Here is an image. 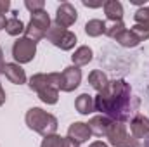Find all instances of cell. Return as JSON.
I'll use <instances>...</instances> for the list:
<instances>
[{
  "label": "cell",
  "mask_w": 149,
  "mask_h": 147,
  "mask_svg": "<svg viewBox=\"0 0 149 147\" xmlns=\"http://www.w3.org/2000/svg\"><path fill=\"white\" fill-rule=\"evenodd\" d=\"M135 24H142V26H149V7H141L135 10L134 14Z\"/></svg>",
  "instance_id": "cell-23"
},
{
  "label": "cell",
  "mask_w": 149,
  "mask_h": 147,
  "mask_svg": "<svg viewBox=\"0 0 149 147\" xmlns=\"http://www.w3.org/2000/svg\"><path fill=\"white\" fill-rule=\"evenodd\" d=\"M5 99H7V95H5V90L2 88V83H0V106H3Z\"/></svg>",
  "instance_id": "cell-29"
},
{
  "label": "cell",
  "mask_w": 149,
  "mask_h": 147,
  "mask_svg": "<svg viewBox=\"0 0 149 147\" xmlns=\"http://www.w3.org/2000/svg\"><path fill=\"white\" fill-rule=\"evenodd\" d=\"M63 142H64V137L54 133V135H47V137H43V140H42L40 147H63Z\"/></svg>",
  "instance_id": "cell-22"
},
{
  "label": "cell",
  "mask_w": 149,
  "mask_h": 147,
  "mask_svg": "<svg viewBox=\"0 0 149 147\" xmlns=\"http://www.w3.org/2000/svg\"><path fill=\"white\" fill-rule=\"evenodd\" d=\"M142 147H149V135L144 139V146H142Z\"/></svg>",
  "instance_id": "cell-33"
},
{
  "label": "cell",
  "mask_w": 149,
  "mask_h": 147,
  "mask_svg": "<svg viewBox=\"0 0 149 147\" xmlns=\"http://www.w3.org/2000/svg\"><path fill=\"white\" fill-rule=\"evenodd\" d=\"M3 68H5V62H3V52L0 49V74L3 73Z\"/></svg>",
  "instance_id": "cell-31"
},
{
  "label": "cell",
  "mask_w": 149,
  "mask_h": 147,
  "mask_svg": "<svg viewBox=\"0 0 149 147\" xmlns=\"http://www.w3.org/2000/svg\"><path fill=\"white\" fill-rule=\"evenodd\" d=\"M108 142L113 147H141L139 140L134 139L128 130H127V125L125 123H120V121H113L111 128L106 135Z\"/></svg>",
  "instance_id": "cell-4"
},
{
  "label": "cell",
  "mask_w": 149,
  "mask_h": 147,
  "mask_svg": "<svg viewBox=\"0 0 149 147\" xmlns=\"http://www.w3.org/2000/svg\"><path fill=\"white\" fill-rule=\"evenodd\" d=\"M130 132L134 139H146L149 135V118H146L144 114L137 112L132 119H130Z\"/></svg>",
  "instance_id": "cell-10"
},
{
  "label": "cell",
  "mask_w": 149,
  "mask_h": 147,
  "mask_svg": "<svg viewBox=\"0 0 149 147\" xmlns=\"http://www.w3.org/2000/svg\"><path fill=\"white\" fill-rule=\"evenodd\" d=\"M76 19H78L76 9L71 3L64 2V3H61L57 7V10H56V21L54 23L59 24V26H63V28H70V26H73L74 23H76Z\"/></svg>",
  "instance_id": "cell-9"
},
{
  "label": "cell",
  "mask_w": 149,
  "mask_h": 147,
  "mask_svg": "<svg viewBox=\"0 0 149 147\" xmlns=\"http://www.w3.org/2000/svg\"><path fill=\"white\" fill-rule=\"evenodd\" d=\"M68 137H70L71 140H74V142H78V144H83V142H87V140L92 137V132H90V128H88L87 123L76 121L73 125H70V128H68Z\"/></svg>",
  "instance_id": "cell-12"
},
{
  "label": "cell",
  "mask_w": 149,
  "mask_h": 147,
  "mask_svg": "<svg viewBox=\"0 0 149 147\" xmlns=\"http://www.w3.org/2000/svg\"><path fill=\"white\" fill-rule=\"evenodd\" d=\"M85 33L94 38L106 35V21H102V19H90L85 24Z\"/></svg>",
  "instance_id": "cell-19"
},
{
  "label": "cell",
  "mask_w": 149,
  "mask_h": 147,
  "mask_svg": "<svg viewBox=\"0 0 149 147\" xmlns=\"http://www.w3.org/2000/svg\"><path fill=\"white\" fill-rule=\"evenodd\" d=\"M50 24L52 23H50V17H49L45 9L38 10V12H31V19H30V23L24 28V37L33 40L37 43L42 38L47 37V31H49Z\"/></svg>",
  "instance_id": "cell-3"
},
{
  "label": "cell",
  "mask_w": 149,
  "mask_h": 147,
  "mask_svg": "<svg viewBox=\"0 0 149 147\" xmlns=\"http://www.w3.org/2000/svg\"><path fill=\"white\" fill-rule=\"evenodd\" d=\"M88 83H90V87H92L97 94H101V92H104V90L108 88L109 80H108L106 73H102L101 69H94L92 73L88 74Z\"/></svg>",
  "instance_id": "cell-15"
},
{
  "label": "cell",
  "mask_w": 149,
  "mask_h": 147,
  "mask_svg": "<svg viewBox=\"0 0 149 147\" xmlns=\"http://www.w3.org/2000/svg\"><path fill=\"white\" fill-rule=\"evenodd\" d=\"M24 121H26V126L33 132L40 133L42 137H47V135H54L57 132V118L47 111L40 109V107H31V109L26 111V116H24Z\"/></svg>",
  "instance_id": "cell-2"
},
{
  "label": "cell",
  "mask_w": 149,
  "mask_h": 147,
  "mask_svg": "<svg viewBox=\"0 0 149 147\" xmlns=\"http://www.w3.org/2000/svg\"><path fill=\"white\" fill-rule=\"evenodd\" d=\"M3 74H5V78H7L10 83H14V85H23V83H26V73H24V69L21 68V64H17V62H7L5 68H3Z\"/></svg>",
  "instance_id": "cell-13"
},
{
  "label": "cell",
  "mask_w": 149,
  "mask_h": 147,
  "mask_svg": "<svg viewBox=\"0 0 149 147\" xmlns=\"http://www.w3.org/2000/svg\"><path fill=\"white\" fill-rule=\"evenodd\" d=\"M139 42H144V40H148L149 38V26H142V24H135V26H132V30H130Z\"/></svg>",
  "instance_id": "cell-25"
},
{
  "label": "cell",
  "mask_w": 149,
  "mask_h": 147,
  "mask_svg": "<svg viewBox=\"0 0 149 147\" xmlns=\"http://www.w3.org/2000/svg\"><path fill=\"white\" fill-rule=\"evenodd\" d=\"M95 111L108 116L113 121L127 123L130 121L141 106L139 97L132 95V87L125 80H113L108 88L94 97Z\"/></svg>",
  "instance_id": "cell-1"
},
{
  "label": "cell",
  "mask_w": 149,
  "mask_h": 147,
  "mask_svg": "<svg viewBox=\"0 0 149 147\" xmlns=\"http://www.w3.org/2000/svg\"><path fill=\"white\" fill-rule=\"evenodd\" d=\"M111 123H113V119H109L104 114H99V116H94L87 125H88L92 135H95V137H106L108 132H109V128H111Z\"/></svg>",
  "instance_id": "cell-11"
},
{
  "label": "cell",
  "mask_w": 149,
  "mask_h": 147,
  "mask_svg": "<svg viewBox=\"0 0 149 147\" xmlns=\"http://www.w3.org/2000/svg\"><path fill=\"white\" fill-rule=\"evenodd\" d=\"M24 7H26L30 12H38V10H43L45 2H43V0H26V2H24Z\"/></svg>",
  "instance_id": "cell-26"
},
{
  "label": "cell",
  "mask_w": 149,
  "mask_h": 147,
  "mask_svg": "<svg viewBox=\"0 0 149 147\" xmlns=\"http://www.w3.org/2000/svg\"><path fill=\"white\" fill-rule=\"evenodd\" d=\"M5 23H7V19H5V16H3V14H0V30H2V28L5 30Z\"/></svg>",
  "instance_id": "cell-32"
},
{
  "label": "cell",
  "mask_w": 149,
  "mask_h": 147,
  "mask_svg": "<svg viewBox=\"0 0 149 147\" xmlns=\"http://www.w3.org/2000/svg\"><path fill=\"white\" fill-rule=\"evenodd\" d=\"M92 57H94L92 49L87 47V45H81V47H78L74 50V54L71 55V61H73V66L80 68V66H87L92 61Z\"/></svg>",
  "instance_id": "cell-16"
},
{
  "label": "cell",
  "mask_w": 149,
  "mask_h": 147,
  "mask_svg": "<svg viewBox=\"0 0 149 147\" xmlns=\"http://www.w3.org/2000/svg\"><path fill=\"white\" fill-rule=\"evenodd\" d=\"M63 147H80V144H78V142H74V140H71L70 137H64Z\"/></svg>",
  "instance_id": "cell-28"
},
{
  "label": "cell",
  "mask_w": 149,
  "mask_h": 147,
  "mask_svg": "<svg viewBox=\"0 0 149 147\" xmlns=\"http://www.w3.org/2000/svg\"><path fill=\"white\" fill-rule=\"evenodd\" d=\"M59 83H61V73H37L28 81L30 88L37 94L47 87H59Z\"/></svg>",
  "instance_id": "cell-7"
},
{
  "label": "cell",
  "mask_w": 149,
  "mask_h": 147,
  "mask_svg": "<svg viewBox=\"0 0 149 147\" xmlns=\"http://www.w3.org/2000/svg\"><path fill=\"white\" fill-rule=\"evenodd\" d=\"M10 9V2L9 0H0V14L5 16V12Z\"/></svg>",
  "instance_id": "cell-27"
},
{
  "label": "cell",
  "mask_w": 149,
  "mask_h": 147,
  "mask_svg": "<svg viewBox=\"0 0 149 147\" xmlns=\"http://www.w3.org/2000/svg\"><path fill=\"white\" fill-rule=\"evenodd\" d=\"M38 99L45 104H56L59 101V87H47L38 92Z\"/></svg>",
  "instance_id": "cell-21"
},
{
  "label": "cell",
  "mask_w": 149,
  "mask_h": 147,
  "mask_svg": "<svg viewBox=\"0 0 149 147\" xmlns=\"http://www.w3.org/2000/svg\"><path fill=\"white\" fill-rule=\"evenodd\" d=\"M102 7H104L106 17L111 23H116V21H121L123 19V5L118 0H108V2H104Z\"/></svg>",
  "instance_id": "cell-17"
},
{
  "label": "cell",
  "mask_w": 149,
  "mask_h": 147,
  "mask_svg": "<svg viewBox=\"0 0 149 147\" xmlns=\"http://www.w3.org/2000/svg\"><path fill=\"white\" fill-rule=\"evenodd\" d=\"M24 24H23V21L17 17V10H12V17H9L7 19V23H5V31L10 35V37H19L21 33H24Z\"/></svg>",
  "instance_id": "cell-18"
},
{
  "label": "cell",
  "mask_w": 149,
  "mask_h": 147,
  "mask_svg": "<svg viewBox=\"0 0 149 147\" xmlns=\"http://www.w3.org/2000/svg\"><path fill=\"white\" fill-rule=\"evenodd\" d=\"M123 30H127L125 28V24H123V21H116V23H109V24H106V35L109 38L114 40L116 35H120Z\"/></svg>",
  "instance_id": "cell-24"
},
{
  "label": "cell",
  "mask_w": 149,
  "mask_h": 147,
  "mask_svg": "<svg viewBox=\"0 0 149 147\" xmlns=\"http://www.w3.org/2000/svg\"><path fill=\"white\" fill-rule=\"evenodd\" d=\"M47 40L54 47H57L61 50H71L74 47V43H76V35L71 33V31H68L66 28L52 23L49 31H47Z\"/></svg>",
  "instance_id": "cell-5"
},
{
  "label": "cell",
  "mask_w": 149,
  "mask_h": 147,
  "mask_svg": "<svg viewBox=\"0 0 149 147\" xmlns=\"http://www.w3.org/2000/svg\"><path fill=\"white\" fill-rule=\"evenodd\" d=\"M74 109L78 111L80 114H83V116H88L90 112L95 111L94 97L88 95V94H81V95H78L76 101H74Z\"/></svg>",
  "instance_id": "cell-14"
},
{
  "label": "cell",
  "mask_w": 149,
  "mask_h": 147,
  "mask_svg": "<svg viewBox=\"0 0 149 147\" xmlns=\"http://www.w3.org/2000/svg\"><path fill=\"white\" fill-rule=\"evenodd\" d=\"M37 54V43L26 37H19L12 43V57L17 64L31 62Z\"/></svg>",
  "instance_id": "cell-6"
},
{
  "label": "cell",
  "mask_w": 149,
  "mask_h": 147,
  "mask_svg": "<svg viewBox=\"0 0 149 147\" xmlns=\"http://www.w3.org/2000/svg\"><path fill=\"white\" fill-rule=\"evenodd\" d=\"M81 83V69L76 66H68L63 73H61V83H59V90L63 92H73L74 88H78Z\"/></svg>",
  "instance_id": "cell-8"
},
{
  "label": "cell",
  "mask_w": 149,
  "mask_h": 147,
  "mask_svg": "<svg viewBox=\"0 0 149 147\" xmlns=\"http://www.w3.org/2000/svg\"><path fill=\"white\" fill-rule=\"evenodd\" d=\"M114 40L121 45V47H127V49H134V47H137L141 42L137 40V37L130 31V30H123L120 35H116Z\"/></svg>",
  "instance_id": "cell-20"
},
{
  "label": "cell",
  "mask_w": 149,
  "mask_h": 147,
  "mask_svg": "<svg viewBox=\"0 0 149 147\" xmlns=\"http://www.w3.org/2000/svg\"><path fill=\"white\" fill-rule=\"evenodd\" d=\"M88 147H109V146H108V144H104L102 140H95V142H92Z\"/></svg>",
  "instance_id": "cell-30"
}]
</instances>
